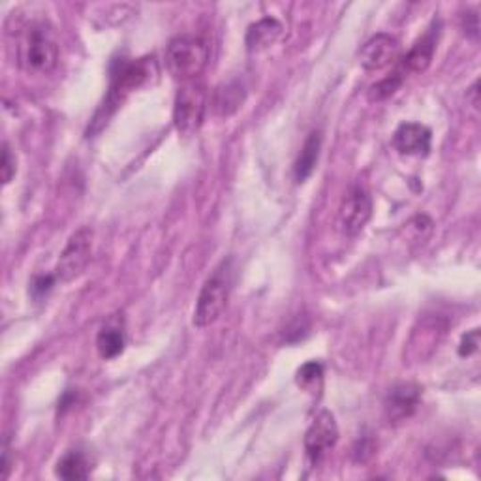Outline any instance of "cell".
Segmentation results:
<instances>
[{
  "label": "cell",
  "mask_w": 481,
  "mask_h": 481,
  "mask_svg": "<svg viewBox=\"0 0 481 481\" xmlns=\"http://www.w3.org/2000/svg\"><path fill=\"white\" fill-rule=\"evenodd\" d=\"M207 88L202 81H185L175 96L173 122L181 136H194L200 130L207 112Z\"/></svg>",
  "instance_id": "277c9868"
},
{
  "label": "cell",
  "mask_w": 481,
  "mask_h": 481,
  "mask_svg": "<svg viewBox=\"0 0 481 481\" xmlns=\"http://www.w3.org/2000/svg\"><path fill=\"white\" fill-rule=\"evenodd\" d=\"M394 145L401 154L425 156L431 151V130L418 122H404L394 134Z\"/></svg>",
  "instance_id": "8fae6325"
},
{
  "label": "cell",
  "mask_w": 481,
  "mask_h": 481,
  "mask_svg": "<svg viewBox=\"0 0 481 481\" xmlns=\"http://www.w3.org/2000/svg\"><path fill=\"white\" fill-rule=\"evenodd\" d=\"M0 170H3V183L8 185L17 170L15 156L12 154V149L8 144H3V166H0Z\"/></svg>",
  "instance_id": "603a6c76"
},
{
  "label": "cell",
  "mask_w": 481,
  "mask_h": 481,
  "mask_svg": "<svg viewBox=\"0 0 481 481\" xmlns=\"http://www.w3.org/2000/svg\"><path fill=\"white\" fill-rule=\"evenodd\" d=\"M231 290L229 280V261H224L219 270L212 273L200 292L198 303L194 309V326L195 328H209L226 311L228 299Z\"/></svg>",
  "instance_id": "3957f363"
},
{
  "label": "cell",
  "mask_w": 481,
  "mask_h": 481,
  "mask_svg": "<svg viewBox=\"0 0 481 481\" xmlns=\"http://www.w3.org/2000/svg\"><path fill=\"white\" fill-rule=\"evenodd\" d=\"M372 455H374V442L369 440V438L358 442V445H355V448H353V457H355V460H358V462H365Z\"/></svg>",
  "instance_id": "cb8c5ba5"
},
{
  "label": "cell",
  "mask_w": 481,
  "mask_h": 481,
  "mask_svg": "<svg viewBox=\"0 0 481 481\" xmlns=\"http://www.w3.org/2000/svg\"><path fill=\"white\" fill-rule=\"evenodd\" d=\"M372 215L370 195L363 187H353L338 209V226L346 236L353 237L367 226Z\"/></svg>",
  "instance_id": "52a82bcc"
},
{
  "label": "cell",
  "mask_w": 481,
  "mask_h": 481,
  "mask_svg": "<svg viewBox=\"0 0 481 481\" xmlns=\"http://www.w3.org/2000/svg\"><path fill=\"white\" fill-rule=\"evenodd\" d=\"M338 440V427L335 421V416L328 410L319 412L305 435V450L311 460L318 462L329 450L335 448Z\"/></svg>",
  "instance_id": "9c48e42d"
},
{
  "label": "cell",
  "mask_w": 481,
  "mask_h": 481,
  "mask_svg": "<svg viewBox=\"0 0 481 481\" xmlns=\"http://www.w3.org/2000/svg\"><path fill=\"white\" fill-rule=\"evenodd\" d=\"M4 459H3V479L8 477L10 474V450H8V442H4Z\"/></svg>",
  "instance_id": "484cf974"
},
{
  "label": "cell",
  "mask_w": 481,
  "mask_h": 481,
  "mask_svg": "<svg viewBox=\"0 0 481 481\" xmlns=\"http://www.w3.org/2000/svg\"><path fill=\"white\" fill-rule=\"evenodd\" d=\"M319 149H322V134L312 132L307 137L305 145H303V149L295 160L294 175H295L297 183H305L312 175V171L318 164V158H319Z\"/></svg>",
  "instance_id": "2e32d148"
},
{
  "label": "cell",
  "mask_w": 481,
  "mask_h": 481,
  "mask_svg": "<svg viewBox=\"0 0 481 481\" xmlns=\"http://www.w3.org/2000/svg\"><path fill=\"white\" fill-rule=\"evenodd\" d=\"M53 284H55V277H51V275H40V277H34V280L30 282V295L34 299H42L46 297L51 288H53Z\"/></svg>",
  "instance_id": "44dd1931"
},
{
  "label": "cell",
  "mask_w": 481,
  "mask_h": 481,
  "mask_svg": "<svg viewBox=\"0 0 481 481\" xmlns=\"http://www.w3.org/2000/svg\"><path fill=\"white\" fill-rule=\"evenodd\" d=\"M154 76H156V62L153 57L119 62L113 70V76H112L110 95H108V98H105L100 113L96 115L95 124L96 122H102V124L108 122V119L124 102V98L132 95L134 91H137V88L147 85Z\"/></svg>",
  "instance_id": "6da1fadb"
},
{
  "label": "cell",
  "mask_w": 481,
  "mask_h": 481,
  "mask_svg": "<svg viewBox=\"0 0 481 481\" xmlns=\"http://www.w3.org/2000/svg\"><path fill=\"white\" fill-rule=\"evenodd\" d=\"M209 62V46L198 37L173 38L166 47V66L175 79L192 81L198 78Z\"/></svg>",
  "instance_id": "7a4b0ae2"
},
{
  "label": "cell",
  "mask_w": 481,
  "mask_h": 481,
  "mask_svg": "<svg viewBox=\"0 0 481 481\" xmlns=\"http://www.w3.org/2000/svg\"><path fill=\"white\" fill-rule=\"evenodd\" d=\"M282 25L280 21H277L275 17H263L258 23L251 25L246 32V49L251 53H258L263 51L267 47H271L273 44L278 42V38L282 37Z\"/></svg>",
  "instance_id": "5bb4252c"
},
{
  "label": "cell",
  "mask_w": 481,
  "mask_h": 481,
  "mask_svg": "<svg viewBox=\"0 0 481 481\" xmlns=\"http://www.w3.org/2000/svg\"><path fill=\"white\" fill-rule=\"evenodd\" d=\"M419 326L421 328H416L412 336H410L408 352L412 358L418 355V360L423 361V350H429V355H431L438 348L445 329H448V324H445L440 316H436V318L423 319Z\"/></svg>",
  "instance_id": "7c38bea8"
},
{
  "label": "cell",
  "mask_w": 481,
  "mask_h": 481,
  "mask_svg": "<svg viewBox=\"0 0 481 481\" xmlns=\"http://www.w3.org/2000/svg\"><path fill=\"white\" fill-rule=\"evenodd\" d=\"M91 253H93V229L81 228L68 239L64 251L59 258L55 277L61 282H72L74 278H78L85 271L88 261H91Z\"/></svg>",
  "instance_id": "8992f818"
},
{
  "label": "cell",
  "mask_w": 481,
  "mask_h": 481,
  "mask_svg": "<svg viewBox=\"0 0 481 481\" xmlns=\"http://www.w3.org/2000/svg\"><path fill=\"white\" fill-rule=\"evenodd\" d=\"M322 378H324L322 363L309 361V363H305L297 370V378L295 380L303 389H314V387H318L319 384H322Z\"/></svg>",
  "instance_id": "ffe728a7"
},
{
  "label": "cell",
  "mask_w": 481,
  "mask_h": 481,
  "mask_svg": "<svg viewBox=\"0 0 481 481\" xmlns=\"http://www.w3.org/2000/svg\"><path fill=\"white\" fill-rule=\"evenodd\" d=\"M245 98H246L245 87L239 81H229L217 88L215 95H212L211 105L219 117H229L241 110Z\"/></svg>",
  "instance_id": "9a60e30c"
},
{
  "label": "cell",
  "mask_w": 481,
  "mask_h": 481,
  "mask_svg": "<svg viewBox=\"0 0 481 481\" xmlns=\"http://www.w3.org/2000/svg\"><path fill=\"white\" fill-rule=\"evenodd\" d=\"M404 79H406V76L401 72V70H395L394 74H389L387 78H384L382 81H378L377 85H372L369 88V100L370 102H382L389 96H394L401 88V85L404 83Z\"/></svg>",
  "instance_id": "d6986e66"
},
{
  "label": "cell",
  "mask_w": 481,
  "mask_h": 481,
  "mask_svg": "<svg viewBox=\"0 0 481 481\" xmlns=\"http://www.w3.org/2000/svg\"><path fill=\"white\" fill-rule=\"evenodd\" d=\"M88 469H91V465H88L87 455L79 450H72L57 462L55 474L62 479H87Z\"/></svg>",
  "instance_id": "ac0fdd59"
},
{
  "label": "cell",
  "mask_w": 481,
  "mask_h": 481,
  "mask_svg": "<svg viewBox=\"0 0 481 481\" xmlns=\"http://www.w3.org/2000/svg\"><path fill=\"white\" fill-rule=\"evenodd\" d=\"M20 62L29 72L47 74L59 62V46L44 25H32L20 44Z\"/></svg>",
  "instance_id": "5b68a950"
},
{
  "label": "cell",
  "mask_w": 481,
  "mask_h": 481,
  "mask_svg": "<svg viewBox=\"0 0 481 481\" xmlns=\"http://www.w3.org/2000/svg\"><path fill=\"white\" fill-rule=\"evenodd\" d=\"M436 38H438V30L429 29L425 32V37H421L412 49L406 53V57L399 64L397 70L408 78L410 74H423L427 68L431 66V61L435 57V49H436Z\"/></svg>",
  "instance_id": "4fadbf2b"
},
{
  "label": "cell",
  "mask_w": 481,
  "mask_h": 481,
  "mask_svg": "<svg viewBox=\"0 0 481 481\" xmlns=\"http://www.w3.org/2000/svg\"><path fill=\"white\" fill-rule=\"evenodd\" d=\"M479 346V329H472L470 333L462 335L459 344V355L460 358H469V355L476 353Z\"/></svg>",
  "instance_id": "7402d4cb"
},
{
  "label": "cell",
  "mask_w": 481,
  "mask_h": 481,
  "mask_svg": "<svg viewBox=\"0 0 481 481\" xmlns=\"http://www.w3.org/2000/svg\"><path fill=\"white\" fill-rule=\"evenodd\" d=\"M127 336H124L122 328L119 326H104L96 336V350L102 360H113L122 353Z\"/></svg>",
  "instance_id": "e0dca14e"
},
{
  "label": "cell",
  "mask_w": 481,
  "mask_h": 481,
  "mask_svg": "<svg viewBox=\"0 0 481 481\" xmlns=\"http://www.w3.org/2000/svg\"><path fill=\"white\" fill-rule=\"evenodd\" d=\"M401 46L391 34H377L360 51V64L365 70H382L399 59Z\"/></svg>",
  "instance_id": "30bf717a"
},
{
  "label": "cell",
  "mask_w": 481,
  "mask_h": 481,
  "mask_svg": "<svg viewBox=\"0 0 481 481\" xmlns=\"http://www.w3.org/2000/svg\"><path fill=\"white\" fill-rule=\"evenodd\" d=\"M469 98H470V102L474 105V110H477L479 108V81H476L472 85V88L469 91Z\"/></svg>",
  "instance_id": "d4e9b609"
},
{
  "label": "cell",
  "mask_w": 481,
  "mask_h": 481,
  "mask_svg": "<svg viewBox=\"0 0 481 481\" xmlns=\"http://www.w3.org/2000/svg\"><path fill=\"white\" fill-rule=\"evenodd\" d=\"M421 402V387L412 382H402L391 387L384 401V414L391 425H399L416 414Z\"/></svg>",
  "instance_id": "ba28073f"
}]
</instances>
